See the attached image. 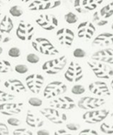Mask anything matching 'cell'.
<instances>
[{
    "label": "cell",
    "mask_w": 113,
    "mask_h": 135,
    "mask_svg": "<svg viewBox=\"0 0 113 135\" xmlns=\"http://www.w3.org/2000/svg\"><path fill=\"white\" fill-rule=\"evenodd\" d=\"M87 65L99 79H110L113 76L112 68L107 63L92 59L87 61Z\"/></svg>",
    "instance_id": "cell-1"
},
{
    "label": "cell",
    "mask_w": 113,
    "mask_h": 135,
    "mask_svg": "<svg viewBox=\"0 0 113 135\" xmlns=\"http://www.w3.org/2000/svg\"><path fill=\"white\" fill-rule=\"evenodd\" d=\"M33 48L38 52L47 55H56L59 54L58 49L45 38H37L32 42Z\"/></svg>",
    "instance_id": "cell-2"
},
{
    "label": "cell",
    "mask_w": 113,
    "mask_h": 135,
    "mask_svg": "<svg viewBox=\"0 0 113 135\" xmlns=\"http://www.w3.org/2000/svg\"><path fill=\"white\" fill-rule=\"evenodd\" d=\"M67 59L66 55L47 61L42 65V70L48 75H56L64 69L67 64Z\"/></svg>",
    "instance_id": "cell-3"
},
{
    "label": "cell",
    "mask_w": 113,
    "mask_h": 135,
    "mask_svg": "<svg viewBox=\"0 0 113 135\" xmlns=\"http://www.w3.org/2000/svg\"><path fill=\"white\" fill-rule=\"evenodd\" d=\"M67 90V86L61 81H53L46 85L44 90V96L51 99L63 94Z\"/></svg>",
    "instance_id": "cell-4"
},
{
    "label": "cell",
    "mask_w": 113,
    "mask_h": 135,
    "mask_svg": "<svg viewBox=\"0 0 113 135\" xmlns=\"http://www.w3.org/2000/svg\"><path fill=\"white\" fill-rule=\"evenodd\" d=\"M40 112L50 122L54 124H62L67 121V116L64 113L60 112L54 108H44Z\"/></svg>",
    "instance_id": "cell-5"
},
{
    "label": "cell",
    "mask_w": 113,
    "mask_h": 135,
    "mask_svg": "<svg viewBox=\"0 0 113 135\" xmlns=\"http://www.w3.org/2000/svg\"><path fill=\"white\" fill-rule=\"evenodd\" d=\"M83 72L82 67L78 63L71 61L67 69L64 74V77L70 83H76L83 78Z\"/></svg>",
    "instance_id": "cell-6"
},
{
    "label": "cell",
    "mask_w": 113,
    "mask_h": 135,
    "mask_svg": "<svg viewBox=\"0 0 113 135\" xmlns=\"http://www.w3.org/2000/svg\"><path fill=\"white\" fill-rule=\"evenodd\" d=\"M109 110L106 109L88 111L83 115V119L89 124H96L104 121L109 115Z\"/></svg>",
    "instance_id": "cell-7"
},
{
    "label": "cell",
    "mask_w": 113,
    "mask_h": 135,
    "mask_svg": "<svg viewBox=\"0 0 113 135\" xmlns=\"http://www.w3.org/2000/svg\"><path fill=\"white\" fill-rule=\"evenodd\" d=\"M103 1V0H75L74 7L77 12L85 14L95 10Z\"/></svg>",
    "instance_id": "cell-8"
},
{
    "label": "cell",
    "mask_w": 113,
    "mask_h": 135,
    "mask_svg": "<svg viewBox=\"0 0 113 135\" xmlns=\"http://www.w3.org/2000/svg\"><path fill=\"white\" fill-rule=\"evenodd\" d=\"M61 3V0H34L28 5V9L33 11L48 10L58 7Z\"/></svg>",
    "instance_id": "cell-9"
},
{
    "label": "cell",
    "mask_w": 113,
    "mask_h": 135,
    "mask_svg": "<svg viewBox=\"0 0 113 135\" xmlns=\"http://www.w3.org/2000/svg\"><path fill=\"white\" fill-rule=\"evenodd\" d=\"M34 34V27L29 22L21 21L16 30L17 38L22 41L31 40Z\"/></svg>",
    "instance_id": "cell-10"
},
{
    "label": "cell",
    "mask_w": 113,
    "mask_h": 135,
    "mask_svg": "<svg viewBox=\"0 0 113 135\" xmlns=\"http://www.w3.org/2000/svg\"><path fill=\"white\" fill-rule=\"evenodd\" d=\"M27 88L34 94H38L44 82V78L40 74H31L25 79Z\"/></svg>",
    "instance_id": "cell-11"
},
{
    "label": "cell",
    "mask_w": 113,
    "mask_h": 135,
    "mask_svg": "<svg viewBox=\"0 0 113 135\" xmlns=\"http://www.w3.org/2000/svg\"><path fill=\"white\" fill-rule=\"evenodd\" d=\"M36 22L38 26L44 30L50 31L55 29L58 26V20L53 15L41 14L36 19Z\"/></svg>",
    "instance_id": "cell-12"
},
{
    "label": "cell",
    "mask_w": 113,
    "mask_h": 135,
    "mask_svg": "<svg viewBox=\"0 0 113 135\" xmlns=\"http://www.w3.org/2000/svg\"><path fill=\"white\" fill-rule=\"evenodd\" d=\"M50 105L56 109L71 110L75 108V101L69 96H60L50 101Z\"/></svg>",
    "instance_id": "cell-13"
},
{
    "label": "cell",
    "mask_w": 113,
    "mask_h": 135,
    "mask_svg": "<svg viewBox=\"0 0 113 135\" xmlns=\"http://www.w3.org/2000/svg\"><path fill=\"white\" fill-rule=\"evenodd\" d=\"M105 104L104 99L85 96L78 101V107L82 109H93L101 107Z\"/></svg>",
    "instance_id": "cell-14"
},
{
    "label": "cell",
    "mask_w": 113,
    "mask_h": 135,
    "mask_svg": "<svg viewBox=\"0 0 113 135\" xmlns=\"http://www.w3.org/2000/svg\"><path fill=\"white\" fill-rule=\"evenodd\" d=\"M96 31V28L93 23L89 21H84L78 25V34L80 38L90 40L92 38Z\"/></svg>",
    "instance_id": "cell-15"
},
{
    "label": "cell",
    "mask_w": 113,
    "mask_h": 135,
    "mask_svg": "<svg viewBox=\"0 0 113 135\" xmlns=\"http://www.w3.org/2000/svg\"><path fill=\"white\" fill-rule=\"evenodd\" d=\"M56 36L60 44L66 47H70L74 42L75 34L71 29L62 28L57 31Z\"/></svg>",
    "instance_id": "cell-16"
},
{
    "label": "cell",
    "mask_w": 113,
    "mask_h": 135,
    "mask_svg": "<svg viewBox=\"0 0 113 135\" xmlns=\"http://www.w3.org/2000/svg\"><path fill=\"white\" fill-rule=\"evenodd\" d=\"M23 107V103H9L8 102L0 104V113L5 115L12 116L21 113Z\"/></svg>",
    "instance_id": "cell-17"
},
{
    "label": "cell",
    "mask_w": 113,
    "mask_h": 135,
    "mask_svg": "<svg viewBox=\"0 0 113 135\" xmlns=\"http://www.w3.org/2000/svg\"><path fill=\"white\" fill-rule=\"evenodd\" d=\"M91 59L107 64H113V50L107 48L99 50L91 55Z\"/></svg>",
    "instance_id": "cell-18"
},
{
    "label": "cell",
    "mask_w": 113,
    "mask_h": 135,
    "mask_svg": "<svg viewBox=\"0 0 113 135\" xmlns=\"http://www.w3.org/2000/svg\"><path fill=\"white\" fill-rule=\"evenodd\" d=\"M89 90L96 96H109L111 95L108 86L103 81H96L91 83L89 86Z\"/></svg>",
    "instance_id": "cell-19"
},
{
    "label": "cell",
    "mask_w": 113,
    "mask_h": 135,
    "mask_svg": "<svg viewBox=\"0 0 113 135\" xmlns=\"http://www.w3.org/2000/svg\"><path fill=\"white\" fill-rule=\"evenodd\" d=\"M92 44L101 47L113 45V34L105 32L99 34L94 38Z\"/></svg>",
    "instance_id": "cell-20"
},
{
    "label": "cell",
    "mask_w": 113,
    "mask_h": 135,
    "mask_svg": "<svg viewBox=\"0 0 113 135\" xmlns=\"http://www.w3.org/2000/svg\"><path fill=\"white\" fill-rule=\"evenodd\" d=\"M4 86L11 91L17 93H21L26 91V88L23 83L18 79H8L4 83Z\"/></svg>",
    "instance_id": "cell-21"
},
{
    "label": "cell",
    "mask_w": 113,
    "mask_h": 135,
    "mask_svg": "<svg viewBox=\"0 0 113 135\" xmlns=\"http://www.w3.org/2000/svg\"><path fill=\"white\" fill-rule=\"evenodd\" d=\"M26 123L32 128H40L43 126L44 121L38 116H36L30 110L27 112L26 116Z\"/></svg>",
    "instance_id": "cell-22"
},
{
    "label": "cell",
    "mask_w": 113,
    "mask_h": 135,
    "mask_svg": "<svg viewBox=\"0 0 113 135\" xmlns=\"http://www.w3.org/2000/svg\"><path fill=\"white\" fill-rule=\"evenodd\" d=\"M14 25L13 21L8 15H5L0 22V33L9 34L13 30Z\"/></svg>",
    "instance_id": "cell-23"
},
{
    "label": "cell",
    "mask_w": 113,
    "mask_h": 135,
    "mask_svg": "<svg viewBox=\"0 0 113 135\" xmlns=\"http://www.w3.org/2000/svg\"><path fill=\"white\" fill-rule=\"evenodd\" d=\"M98 12L102 18L108 20L113 15V1L103 6Z\"/></svg>",
    "instance_id": "cell-24"
},
{
    "label": "cell",
    "mask_w": 113,
    "mask_h": 135,
    "mask_svg": "<svg viewBox=\"0 0 113 135\" xmlns=\"http://www.w3.org/2000/svg\"><path fill=\"white\" fill-rule=\"evenodd\" d=\"M92 21L95 25H97L99 26H105V25H107L109 22L108 20L102 18V17L99 15V12L98 11H95V13L93 14Z\"/></svg>",
    "instance_id": "cell-25"
},
{
    "label": "cell",
    "mask_w": 113,
    "mask_h": 135,
    "mask_svg": "<svg viewBox=\"0 0 113 135\" xmlns=\"http://www.w3.org/2000/svg\"><path fill=\"white\" fill-rule=\"evenodd\" d=\"M100 129L105 134H113V121L103 122L101 125Z\"/></svg>",
    "instance_id": "cell-26"
},
{
    "label": "cell",
    "mask_w": 113,
    "mask_h": 135,
    "mask_svg": "<svg viewBox=\"0 0 113 135\" xmlns=\"http://www.w3.org/2000/svg\"><path fill=\"white\" fill-rule=\"evenodd\" d=\"M12 70L11 64L7 60H0V73H7Z\"/></svg>",
    "instance_id": "cell-27"
},
{
    "label": "cell",
    "mask_w": 113,
    "mask_h": 135,
    "mask_svg": "<svg viewBox=\"0 0 113 135\" xmlns=\"http://www.w3.org/2000/svg\"><path fill=\"white\" fill-rule=\"evenodd\" d=\"M9 13L14 17H19L23 14V11L22 8L19 5L12 6L9 9Z\"/></svg>",
    "instance_id": "cell-28"
},
{
    "label": "cell",
    "mask_w": 113,
    "mask_h": 135,
    "mask_svg": "<svg viewBox=\"0 0 113 135\" xmlns=\"http://www.w3.org/2000/svg\"><path fill=\"white\" fill-rule=\"evenodd\" d=\"M15 99L14 95L7 93L0 90V102H7L12 101Z\"/></svg>",
    "instance_id": "cell-29"
},
{
    "label": "cell",
    "mask_w": 113,
    "mask_h": 135,
    "mask_svg": "<svg viewBox=\"0 0 113 135\" xmlns=\"http://www.w3.org/2000/svg\"><path fill=\"white\" fill-rule=\"evenodd\" d=\"M64 18L66 22L69 24L76 23L78 21V16L73 12H69V13H66L64 16Z\"/></svg>",
    "instance_id": "cell-30"
},
{
    "label": "cell",
    "mask_w": 113,
    "mask_h": 135,
    "mask_svg": "<svg viewBox=\"0 0 113 135\" xmlns=\"http://www.w3.org/2000/svg\"><path fill=\"white\" fill-rule=\"evenodd\" d=\"M71 91L75 95H82L85 92V88L81 84H75L71 88Z\"/></svg>",
    "instance_id": "cell-31"
},
{
    "label": "cell",
    "mask_w": 113,
    "mask_h": 135,
    "mask_svg": "<svg viewBox=\"0 0 113 135\" xmlns=\"http://www.w3.org/2000/svg\"><path fill=\"white\" fill-rule=\"evenodd\" d=\"M13 134L14 135H33V132L26 128H19L13 131Z\"/></svg>",
    "instance_id": "cell-32"
},
{
    "label": "cell",
    "mask_w": 113,
    "mask_h": 135,
    "mask_svg": "<svg viewBox=\"0 0 113 135\" xmlns=\"http://www.w3.org/2000/svg\"><path fill=\"white\" fill-rule=\"evenodd\" d=\"M8 55L13 58H17L21 55V50L17 47H13L8 51Z\"/></svg>",
    "instance_id": "cell-33"
},
{
    "label": "cell",
    "mask_w": 113,
    "mask_h": 135,
    "mask_svg": "<svg viewBox=\"0 0 113 135\" xmlns=\"http://www.w3.org/2000/svg\"><path fill=\"white\" fill-rule=\"evenodd\" d=\"M26 61L32 64H36L40 61V57L35 54H29L26 56Z\"/></svg>",
    "instance_id": "cell-34"
},
{
    "label": "cell",
    "mask_w": 113,
    "mask_h": 135,
    "mask_svg": "<svg viewBox=\"0 0 113 135\" xmlns=\"http://www.w3.org/2000/svg\"><path fill=\"white\" fill-rule=\"evenodd\" d=\"M28 102H29V104L33 107H40L42 105V100L38 98H30Z\"/></svg>",
    "instance_id": "cell-35"
},
{
    "label": "cell",
    "mask_w": 113,
    "mask_h": 135,
    "mask_svg": "<svg viewBox=\"0 0 113 135\" xmlns=\"http://www.w3.org/2000/svg\"><path fill=\"white\" fill-rule=\"evenodd\" d=\"M15 70L16 72L19 74H25L29 71V68L26 65L23 64H19L17 65L15 67Z\"/></svg>",
    "instance_id": "cell-36"
},
{
    "label": "cell",
    "mask_w": 113,
    "mask_h": 135,
    "mask_svg": "<svg viewBox=\"0 0 113 135\" xmlns=\"http://www.w3.org/2000/svg\"><path fill=\"white\" fill-rule=\"evenodd\" d=\"M73 54L75 58H84L86 56V52L82 48L75 49Z\"/></svg>",
    "instance_id": "cell-37"
},
{
    "label": "cell",
    "mask_w": 113,
    "mask_h": 135,
    "mask_svg": "<svg viewBox=\"0 0 113 135\" xmlns=\"http://www.w3.org/2000/svg\"><path fill=\"white\" fill-rule=\"evenodd\" d=\"M66 128L70 131H77L80 129V125H79V124L70 123H67L66 125Z\"/></svg>",
    "instance_id": "cell-38"
},
{
    "label": "cell",
    "mask_w": 113,
    "mask_h": 135,
    "mask_svg": "<svg viewBox=\"0 0 113 135\" xmlns=\"http://www.w3.org/2000/svg\"><path fill=\"white\" fill-rule=\"evenodd\" d=\"M7 123L12 127H18L21 123V122H20V120L17 118L11 117L7 119Z\"/></svg>",
    "instance_id": "cell-39"
},
{
    "label": "cell",
    "mask_w": 113,
    "mask_h": 135,
    "mask_svg": "<svg viewBox=\"0 0 113 135\" xmlns=\"http://www.w3.org/2000/svg\"><path fill=\"white\" fill-rule=\"evenodd\" d=\"M9 134V129L7 126L3 123L0 122V135Z\"/></svg>",
    "instance_id": "cell-40"
},
{
    "label": "cell",
    "mask_w": 113,
    "mask_h": 135,
    "mask_svg": "<svg viewBox=\"0 0 113 135\" xmlns=\"http://www.w3.org/2000/svg\"><path fill=\"white\" fill-rule=\"evenodd\" d=\"M79 134H84V135H97L98 133L95 130L91 129H85L84 130H82Z\"/></svg>",
    "instance_id": "cell-41"
},
{
    "label": "cell",
    "mask_w": 113,
    "mask_h": 135,
    "mask_svg": "<svg viewBox=\"0 0 113 135\" xmlns=\"http://www.w3.org/2000/svg\"><path fill=\"white\" fill-rule=\"evenodd\" d=\"M7 34H3L0 33V42L1 43H7L10 42L11 38L9 36L7 35Z\"/></svg>",
    "instance_id": "cell-42"
},
{
    "label": "cell",
    "mask_w": 113,
    "mask_h": 135,
    "mask_svg": "<svg viewBox=\"0 0 113 135\" xmlns=\"http://www.w3.org/2000/svg\"><path fill=\"white\" fill-rule=\"evenodd\" d=\"M54 134L56 135H64V134H68L67 131H66L65 129H60V130L56 131L54 133Z\"/></svg>",
    "instance_id": "cell-43"
},
{
    "label": "cell",
    "mask_w": 113,
    "mask_h": 135,
    "mask_svg": "<svg viewBox=\"0 0 113 135\" xmlns=\"http://www.w3.org/2000/svg\"><path fill=\"white\" fill-rule=\"evenodd\" d=\"M37 134L38 135H49L50 134V133L49 131H48L46 129H41V130H39L38 132H37Z\"/></svg>",
    "instance_id": "cell-44"
},
{
    "label": "cell",
    "mask_w": 113,
    "mask_h": 135,
    "mask_svg": "<svg viewBox=\"0 0 113 135\" xmlns=\"http://www.w3.org/2000/svg\"><path fill=\"white\" fill-rule=\"evenodd\" d=\"M21 1H22V2L23 3H27L29 2V1H30V0H21Z\"/></svg>",
    "instance_id": "cell-45"
},
{
    "label": "cell",
    "mask_w": 113,
    "mask_h": 135,
    "mask_svg": "<svg viewBox=\"0 0 113 135\" xmlns=\"http://www.w3.org/2000/svg\"><path fill=\"white\" fill-rule=\"evenodd\" d=\"M2 52H3V48L1 47V46H0V55L2 54Z\"/></svg>",
    "instance_id": "cell-46"
},
{
    "label": "cell",
    "mask_w": 113,
    "mask_h": 135,
    "mask_svg": "<svg viewBox=\"0 0 113 135\" xmlns=\"http://www.w3.org/2000/svg\"><path fill=\"white\" fill-rule=\"evenodd\" d=\"M111 88H112V89L113 90V79H112V81H111Z\"/></svg>",
    "instance_id": "cell-47"
},
{
    "label": "cell",
    "mask_w": 113,
    "mask_h": 135,
    "mask_svg": "<svg viewBox=\"0 0 113 135\" xmlns=\"http://www.w3.org/2000/svg\"><path fill=\"white\" fill-rule=\"evenodd\" d=\"M3 5V3H2V1H1V0H0V7H1V6H2Z\"/></svg>",
    "instance_id": "cell-48"
},
{
    "label": "cell",
    "mask_w": 113,
    "mask_h": 135,
    "mask_svg": "<svg viewBox=\"0 0 113 135\" xmlns=\"http://www.w3.org/2000/svg\"><path fill=\"white\" fill-rule=\"evenodd\" d=\"M1 14H2V13H1V10H0V16H1Z\"/></svg>",
    "instance_id": "cell-49"
},
{
    "label": "cell",
    "mask_w": 113,
    "mask_h": 135,
    "mask_svg": "<svg viewBox=\"0 0 113 135\" xmlns=\"http://www.w3.org/2000/svg\"><path fill=\"white\" fill-rule=\"evenodd\" d=\"M5 1H11V0H5Z\"/></svg>",
    "instance_id": "cell-50"
},
{
    "label": "cell",
    "mask_w": 113,
    "mask_h": 135,
    "mask_svg": "<svg viewBox=\"0 0 113 135\" xmlns=\"http://www.w3.org/2000/svg\"><path fill=\"white\" fill-rule=\"evenodd\" d=\"M111 27H112V28L113 29V22H112V26H111Z\"/></svg>",
    "instance_id": "cell-51"
},
{
    "label": "cell",
    "mask_w": 113,
    "mask_h": 135,
    "mask_svg": "<svg viewBox=\"0 0 113 135\" xmlns=\"http://www.w3.org/2000/svg\"><path fill=\"white\" fill-rule=\"evenodd\" d=\"M0 82H1V79H0Z\"/></svg>",
    "instance_id": "cell-52"
}]
</instances>
